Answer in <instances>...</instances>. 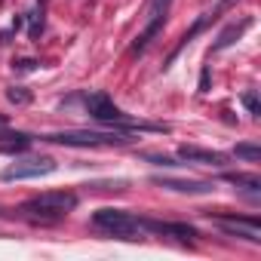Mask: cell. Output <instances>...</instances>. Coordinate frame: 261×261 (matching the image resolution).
<instances>
[{"label":"cell","instance_id":"obj_1","mask_svg":"<svg viewBox=\"0 0 261 261\" xmlns=\"http://www.w3.org/2000/svg\"><path fill=\"white\" fill-rule=\"evenodd\" d=\"M74 206H77V194H71V191H46V194H40V197L22 203L19 212L28 215L31 221H59V218H65Z\"/></svg>","mask_w":261,"mask_h":261},{"label":"cell","instance_id":"obj_2","mask_svg":"<svg viewBox=\"0 0 261 261\" xmlns=\"http://www.w3.org/2000/svg\"><path fill=\"white\" fill-rule=\"evenodd\" d=\"M43 142H53V145H65V148H120V145H129L133 139H126L123 133H92V129H77V133H53V136H43Z\"/></svg>","mask_w":261,"mask_h":261},{"label":"cell","instance_id":"obj_3","mask_svg":"<svg viewBox=\"0 0 261 261\" xmlns=\"http://www.w3.org/2000/svg\"><path fill=\"white\" fill-rule=\"evenodd\" d=\"M86 111L92 120L98 123H111V126H123V129H154V133H166V126H148V123H129V117L105 95V92H92L86 95Z\"/></svg>","mask_w":261,"mask_h":261},{"label":"cell","instance_id":"obj_4","mask_svg":"<svg viewBox=\"0 0 261 261\" xmlns=\"http://www.w3.org/2000/svg\"><path fill=\"white\" fill-rule=\"evenodd\" d=\"M92 227L101 230V233H111V237H133L142 230L139 218H133L123 209H98L92 215Z\"/></svg>","mask_w":261,"mask_h":261},{"label":"cell","instance_id":"obj_5","mask_svg":"<svg viewBox=\"0 0 261 261\" xmlns=\"http://www.w3.org/2000/svg\"><path fill=\"white\" fill-rule=\"evenodd\" d=\"M56 172V160L49 157H28V160H16L13 166L4 169V181H25V178H40V175H53Z\"/></svg>","mask_w":261,"mask_h":261},{"label":"cell","instance_id":"obj_6","mask_svg":"<svg viewBox=\"0 0 261 261\" xmlns=\"http://www.w3.org/2000/svg\"><path fill=\"white\" fill-rule=\"evenodd\" d=\"M233 4H237V0H218V4H215V7H212L209 13H203V16H200V19L194 22V28H191V31H185V37H181V40H178V46H175V49L169 53V59H166V65H163V68H169V65L175 62V56H178V53H181V49H185V46H188V43H191V40H194L197 34H200V31H206V28H209V25H212V22H215V19L221 16V13H224L227 7H233Z\"/></svg>","mask_w":261,"mask_h":261},{"label":"cell","instance_id":"obj_7","mask_svg":"<svg viewBox=\"0 0 261 261\" xmlns=\"http://www.w3.org/2000/svg\"><path fill=\"white\" fill-rule=\"evenodd\" d=\"M218 224H221V230H224V233H230V237H246V240H252V243H258V240H261V237H258V221H255V218L218 215Z\"/></svg>","mask_w":261,"mask_h":261},{"label":"cell","instance_id":"obj_8","mask_svg":"<svg viewBox=\"0 0 261 261\" xmlns=\"http://www.w3.org/2000/svg\"><path fill=\"white\" fill-rule=\"evenodd\" d=\"M178 157L181 160H188V163H203V166H227V154H221V151H206V148H194V145H181L178 148Z\"/></svg>","mask_w":261,"mask_h":261},{"label":"cell","instance_id":"obj_9","mask_svg":"<svg viewBox=\"0 0 261 261\" xmlns=\"http://www.w3.org/2000/svg\"><path fill=\"white\" fill-rule=\"evenodd\" d=\"M249 28H252V16H246L243 22H233V25H227V28L218 34V40L212 43V53H221V49H227V46H230V43H237V40H240V37H243Z\"/></svg>","mask_w":261,"mask_h":261},{"label":"cell","instance_id":"obj_10","mask_svg":"<svg viewBox=\"0 0 261 261\" xmlns=\"http://www.w3.org/2000/svg\"><path fill=\"white\" fill-rule=\"evenodd\" d=\"M145 230H154V233H169V237H178V240H194L197 230L191 224H172V221H139Z\"/></svg>","mask_w":261,"mask_h":261},{"label":"cell","instance_id":"obj_11","mask_svg":"<svg viewBox=\"0 0 261 261\" xmlns=\"http://www.w3.org/2000/svg\"><path fill=\"white\" fill-rule=\"evenodd\" d=\"M157 185L169 188V191H178V194H209L215 191L212 181H178V178H157Z\"/></svg>","mask_w":261,"mask_h":261},{"label":"cell","instance_id":"obj_12","mask_svg":"<svg viewBox=\"0 0 261 261\" xmlns=\"http://www.w3.org/2000/svg\"><path fill=\"white\" fill-rule=\"evenodd\" d=\"M163 25H166V16H151L148 28H145V31L136 37V43H133V53H142V49H145V46H148V43H151L157 34H160V28H163Z\"/></svg>","mask_w":261,"mask_h":261},{"label":"cell","instance_id":"obj_13","mask_svg":"<svg viewBox=\"0 0 261 261\" xmlns=\"http://www.w3.org/2000/svg\"><path fill=\"white\" fill-rule=\"evenodd\" d=\"M230 185H237V188H246V191H261V178L258 175H243V172H227L224 175Z\"/></svg>","mask_w":261,"mask_h":261},{"label":"cell","instance_id":"obj_14","mask_svg":"<svg viewBox=\"0 0 261 261\" xmlns=\"http://www.w3.org/2000/svg\"><path fill=\"white\" fill-rule=\"evenodd\" d=\"M40 34H43V7L34 10V13H28V37L40 40Z\"/></svg>","mask_w":261,"mask_h":261},{"label":"cell","instance_id":"obj_15","mask_svg":"<svg viewBox=\"0 0 261 261\" xmlns=\"http://www.w3.org/2000/svg\"><path fill=\"white\" fill-rule=\"evenodd\" d=\"M7 98H10L16 108H22V105H31V101H34L31 89H25V86H10V89H7Z\"/></svg>","mask_w":261,"mask_h":261},{"label":"cell","instance_id":"obj_16","mask_svg":"<svg viewBox=\"0 0 261 261\" xmlns=\"http://www.w3.org/2000/svg\"><path fill=\"white\" fill-rule=\"evenodd\" d=\"M233 157L249 160V163H258V160H261V148H258V145H237V148H233Z\"/></svg>","mask_w":261,"mask_h":261},{"label":"cell","instance_id":"obj_17","mask_svg":"<svg viewBox=\"0 0 261 261\" xmlns=\"http://www.w3.org/2000/svg\"><path fill=\"white\" fill-rule=\"evenodd\" d=\"M37 59H19V62H13V71L16 74H28V71H37Z\"/></svg>","mask_w":261,"mask_h":261},{"label":"cell","instance_id":"obj_18","mask_svg":"<svg viewBox=\"0 0 261 261\" xmlns=\"http://www.w3.org/2000/svg\"><path fill=\"white\" fill-rule=\"evenodd\" d=\"M243 105L249 114H261V101H258V92H243Z\"/></svg>","mask_w":261,"mask_h":261},{"label":"cell","instance_id":"obj_19","mask_svg":"<svg viewBox=\"0 0 261 261\" xmlns=\"http://www.w3.org/2000/svg\"><path fill=\"white\" fill-rule=\"evenodd\" d=\"M172 0H151V16H166Z\"/></svg>","mask_w":261,"mask_h":261},{"label":"cell","instance_id":"obj_20","mask_svg":"<svg viewBox=\"0 0 261 261\" xmlns=\"http://www.w3.org/2000/svg\"><path fill=\"white\" fill-rule=\"evenodd\" d=\"M200 92H209V68H203L200 74Z\"/></svg>","mask_w":261,"mask_h":261},{"label":"cell","instance_id":"obj_21","mask_svg":"<svg viewBox=\"0 0 261 261\" xmlns=\"http://www.w3.org/2000/svg\"><path fill=\"white\" fill-rule=\"evenodd\" d=\"M4 123H7V117H4V114H0V126H4Z\"/></svg>","mask_w":261,"mask_h":261},{"label":"cell","instance_id":"obj_22","mask_svg":"<svg viewBox=\"0 0 261 261\" xmlns=\"http://www.w3.org/2000/svg\"><path fill=\"white\" fill-rule=\"evenodd\" d=\"M43 4H46V0H40V7H43Z\"/></svg>","mask_w":261,"mask_h":261}]
</instances>
